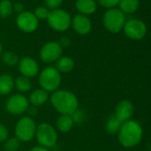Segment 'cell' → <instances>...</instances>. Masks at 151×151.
<instances>
[{
	"mask_svg": "<svg viewBox=\"0 0 151 151\" xmlns=\"http://www.w3.org/2000/svg\"><path fill=\"white\" fill-rule=\"evenodd\" d=\"M52 107L60 115L71 116L78 109V100L73 93L67 90H57L51 95Z\"/></svg>",
	"mask_w": 151,
	"mask_h": 151,
	"instance_id": "6da1fadb",
	"label": "cell"
},
{
	"mask_svg": "<svg viewBox=\"0 0 151 151\" xmlns=\"http://www.w3.org/2000/svg\"><path fill=\"white\" fill-rule=\"evenodd\" d=\"M143 132L139 123L129 120L123 123L118 132V140L124 147H132L138 145L142 139Z\"/></svg>",
	"mask_w": 151,
	"mask_h": 151,
	"instance_id": "7a4b0ae2",
	"label": "cell"
},
{
	"mask_svg": "<svg viewBox=\"0 0 151 151\" xmlns=\"http://www.w3.org/2000/svg\"><path fill=\"white\" fill-rule=\"evenodd\" d=\"M38 81L41 89L45 90L47 93H53L58 90L60 85V73L56 69L55 67H47L41 71L38 78Z\"/></svg>",
	"mask_w": 151,
	"mask_h": 151,
	"instance_id": "3957f363",
	"label": "cell"
},
{
	"mask_svg": "<svg viewBox=\"0 0 151 151\" xmlns=\"http://www.w3.org/2000/svg\"><path fill=\"white\" fill-rule=\"evenodd\" d=\"M37 131V125L35 121L29 116L22 117L15 125V137L22 142H27L31 140Z\"/></svg>",
	"mask_w": 151,
	"mask_h": 151,
	"instance_id": "277c9868",
	"label": "cell"
},
{
	"mask_svg": "<svg viewBox=\"0 0 151 151\" xmlns=\"http://www.w3.org/2000/svg\"><path fill=\"white\" fill-rule=\"evenodd\" d=\"M125 23L124 14L116 8L109 9L103 15V24L111 33H118Z\"/></svg>",
	"mask_w": 151,
	"mask_h": 151,
	"instance_id": "5b68a950",
	"label": "cell"
},
{
	"mask_svg": "<svg viewBox=\"0 0 151 151\" xmlns=\"http://www.w3.org/2000/svg\"><path fill=\"white\" fill-rule=\"evenodd\" d=\"M35 136L40 146L47 148L53 147L58 139V134L55 128L47 123H42L37 127Z\"/></svg>",
	"mask_w": 151,
	"mask_h": 151,
	"instance_id": "8992f818",
	"label": "cell"
},
{
	"mask_svg": "<svg viewBox=\"0 0 151 151\" xmlns=\"http://www.w3.org/2000/svg\"><path fill=\"white\" fill-rule=\"evenodd\" d=\"M49 26L56 31H65L71 25V17L69 14L62 9L52 10L47 17Z\"/></svg>",
	"mask_w": 151,
	"mask_h": 151,
	"instance_id": "52a82bcc",
	"label": "cell"
},
{
	"mask_svg": "<svg viewBox=\"0 0 151 151\" xmlns=\"http://www.w3.org/2000/svg\"><path fill=\"white\" fill-rule=\"evenodd\" d=\"M124 32L125 36L132 40L142 39L147 33V27L145 23L138 19H131L124 25Z\"/></svg>",
	"mask_w": 151,
	"mask_h": 151,
	"instance_id": "ba28073f",
	"label": "cell"
},
{
	"mask_svg": "<svg viewBox=\"0 0 151 151\" xmlns=\"http://www.w3.org/2000/svg\"><path fill=\"white\" fill-rule=\"evenodd\" d=\"M62 54V47L58 42L51 41L45 44L39 52L40 59L45 63L57 61Z\"/></svg>",
	"mask_w": 151,
	"mask_h": 151,
	"instance_id": "9c48e42d",
	"label": "cell"
},
{
	"mask_svg": "<svg viewBox=\"0 0 151 151\" xmlns=\"http://www.w3.org/2000/svg\"><path fill=\"white\" fill-rule=\"evenodd\" d=\"M29 101L21 93L13 94L6 103V109L12 115H21L28 110Z\"/></svg>",
	"mask_w": 151,
	"mask_h": 151,
	"instance_id": "30bf717a",
	"label": "cell"
},
{
	"mask_svg": "<svg viewBox=\"0 0 151 151\" xmlns=\"http://www.w3.org/2000/svg\"><path fill=\"white\" fill-rule=\"evenodd\" d=\"M16 24L18 28L26 33L34 32L38 27V20L33 13L24 11L17 16Z\"/></svg>",
	"mask_w": 151,
	"mask_h": 151,
	"instance_id": "8fae6325",
	"label": "cell"
},
{
	"mask_svg": "<svg viewBox=\"0 0 151 151\" xmlns=\"http://www.w3.org/2000/svg\"><path fill=\"white\" fill-rule=\"evenodd\" d=\"M19 71L26 78H34L38 74L39 67L37 60L31 57H24L19 61Z\"/></svg>",
	"mask_w": 151,
	"mask_h": 151,
	"instance_id": "7c38bea8",
	"label": "cell"
},
{
	"mask_svg": "<svg viewBox=\"0 0 151 151\" xmlns=\"http://www.w3.org/2000/svg\"><path fill=\"white\" fill-rule=\"evenodd\" d=\"M71 25L74 30L79 35H87L92 29L91 21L87 16L83 14H77L71 20Z\"/></svg>",
	"mask_w": 151,
	"mask_h": 151,
	"instance_id": "4fadbf2b",
	"label": "cell"
},
{
	"mask_svg": "<svg viewBox=\"0 0 151 151\" xmlns=\"http://www.w3.org/2000/svg\"><path fill=\"white\" fill-rule=\"evenodd\" d=\"M132 114H133V105L130 101L124 100L116 104L115 109V116L122 123L131 120L130 118L132 117Z\"/></svg>",
	"mask_w": 151,
	"mask_h": 151,
	"instance_id": "5bb4252c",
	"label": "cell"
},
{
	"mask_svg": "<svg viewBox=\"0 0 151 151\" xmlns=\"http://www.w3.org/2000/svg\"><path fill=\"white\" fill-rule=\"evenodd\" d=\"M76 8L80 14L87 16L95 13L97 5L94 0H77L76 1Z\"/></svg>",
	"mask_w": 151,
	"mask_h": 151,
	"instance_id": "9a60e30c",
	"label": "cell"
},
{
	"mask_svg": "<svg viewBox=\"0 0 151 151\" xmlns=\"http://www.w3.org/2000/svg\"><path fill=\"white\" fill-rule=\"evenodd\" d=\"M14 87V80L12 76L4 74L0 76V95L9 94Z\"/></svg>",
	"mask_w": 151,
	"mask_h": 151,
	"instance_id": "2e32d148",
	"label": "cell"
},
{
	"mask_svg": "<svg viewBox=\"0 0 151 151\" xmlns=\"http://www.w3.org/2000/svg\"><path fill=\"white\" fill-rule=\"evenodd\" d=\"M48 98H49V95L47 92H45L43 89H37L30 93L29 101L33 106L38 107V106L45 104L48 101Z\"/></svg>",
	"mask_w": 151,
	"mask_h": 151,
	"instance_id": "e0dca14e",
	"label": "cell"
},
{
	"mask_svg": "<svg viewBox=\"0 0 151 151\" xmlns=\"http://www.w3.org/2000/svg\"><path fill=\"white\" fill-rule=\"evenodd\" d=\"M75 67V62L74 60L67 56L60 57L57 61H56V69L60 73H68L70 72Z\"/></svg>",
	"mask_w": 151,
	"mask_h": 151,
	"instance_id": "ac0fdd59",
	"label": "cell"
},
{
	"mask_svg": "<svg viewBox=\"0 0 151 151\" xmlns=\"http://www.w3.org/2000/svg\"><path fill=\"white\" fill-rule=\"evenodd\" d=\"M73 124H74V122L72 120V117L71 116H68V115H60L56 121L57 129L61 132H69Z\"/></svg>",
	"mask_w": 151,
	"mask_h": 151,
	"instance_id": "d6986e66",
	"label": "cell"
},
{
	"mask_svg": "<svg viewBox=\"0 0 151 151\" xmlns=\"http://www.w3.org/2000/svg\"><path fill=\"white\" fill-rule=\"evenodd\" d=\"M118 5L120 7L119 10L124 14H133L138 10L139 1V0H120Z\"/></svg>",
	"mask_w": 151,
	"mask_h": 151,
	"instance_id": "ffe728a7",
	"label": "cell"
},
{
	"mask_svg": "<svg viewBox=\"0 0 151 151\" xmlns=\"http://www.w3.org/2000/svg\"><path fill=\"white\" fill-rule=\"evenodd\" d=\"M123 123L114 115L108 118L106 122V130L110 134H115L119 132Z\"/></svg>",
	"mask_w": 151,
	"mask_h": 151,
	"instance_id": "44dd1931",
	"label": "cell"
},
{
	"mask_svg": "<svg viewBox=\"0 0 151 151\" xmlns=\"http://www.w3.org/2000/svg\"><path fill=\"white\" fill-rule=\"evenodd\" d=\"M14 86H16L17 90L21 93H27L31 89L32 84L29 78L23 77V76H20L14 81Z\"/></svg>",
	"mask_w": 151,
	"mask_h": 151,
	"instance_id": "7402d4cb",
	"label": "cell"
},
{
	"mask_svg": "<svg viewBox=\"0 0 151 151\" xmlns=\"http://www.w3.org/2000/svg\"><path fill=\"white\" fill-rule=\"evenodd\" d=\"M14 12V5L10 0H1L0 2V17L7 18Z\"/></svg>",
	"mask_w": 151,
	"mask_h": 151,
	"instance_id": "603a6c76",
	"label": "cell"
},
{
	"mask_svg": "<svg viewBox=\"0 0 151 151\" xmlns=\"http://www.w3.org/2000/svg\"><path fill=\"white\" fill-rule=\"evenodd\" d=\"M2 61L7 66H14L19 62L18 55L13 52H5L1 54Z\"/></svg>",
	"mask_w": 151,
	"mask_h": 151,
	"instance_id": "cb8c5ba5",
	"label": "cell"
},
{
	"mask_svg": "<svg viewBox=\"0 0 151 151\" xmlns=\"http://www.w3.org/2000/svg\"><path fill=\"white\" fill-rule=\"evenodd\" d=\"M21 141L16 137H12L5 141L4 147L6 151H17L20 147Z\"/></svg>",
	"mask_w": 151,
	"mask_h": 151,
	"instance_id": "d4e9b609",
	"label": "cell"
},
{
	"mask_svg": "<svg viewBox=\"0 0 151 151\" xmlns=\"http://www.w3.org/2000/svg\"><path fill=\"white\" fill-rule=\"evenodd\" d=\"M33 14H35V16L37 18L38 21L39 20H46L50 14V11L46 6H38L35 9Z\"/></svg>",
	"mask_w": 151,
	"mask_h": 151,
	"instance_id": "484cf974",
	"label": "cell"
},
{
	"mask_svg": "<svg viewBox=\"0 0 151 151\" xmlns=\"http://www.w3.org/2000/svg\"><path fill=\"white\" fill-rule=\"evenodd\" d=\"M99 5H101L102 7H105V8H108V9H112V8H115L120 0H97Z\"/></svg>",
	"mask_w": 151,
	"mask_h": 151,
	"instance_id": "4316f807",
	"label": "cell"
},
{
	"mask_svg": "<svg viewBox=\"0 0 151 151\" xmlns=\"http://www.w3.org/2000/svg\"><path fill=\"white\" fill-rule=\"evenodd\" d=\"M71 117H72V120L74 123H77V124H79V123H82L85 119V113L80 110V109H77L72 115H71Z\"/></svg>",
	"mask_w": 151,
	"mask_h": 151,
	"instance_id": "83f0119b",
	"label": "cell"
},
{
	"mask_svg": "<svg viewBox=\"0 0 151 151\" xmlns=\"http://www.w3.org/2000/svg\"><path fill=\"white\" fill-rule=\"evenodd\" d=\"M45 2L48 9L55 10V9H58L61 6L63 0H45Z\"/></svg>",
	"mask_w": 151,
	"mask_h": 151,
	"instance_id": "f1b7e54d",
	"label": "cell"
},
{
	"mask_svg": "<svg viewBox=\"0 0 151 151\" xmlns=\"http://www.w3.org/2000/svg\"><path fill=\"white\" fill-rule=\"evenodd\" d=\"M8 139V130L7 128L0 124V142H5Z\"/></svg>",
	"mask_w": 151,
	"mask_h": 151,
	"instance_id": "f546056e",
	"label": "cell"
},
{
	"mask_svg": "<svg viewBox=\"0 0 151 151\" xmlns=\"http://www.w3.org/2000/svg\"><path fill=\"white\" fill-rule=\"evenodd\" d=\"M14 11L17 12L18 14H21L22 12H24V6L22 3L21 2H17L14 5Z\"/></svg>",
	"mask_w": 151,
	"mask_h": 151,
	"instance_id": "4dcf8cb0",
	"label": "cell"
},
{
	"mask_svg": "<svg viewBox=\"0 0 151 151\" xmlns=\"http://www.w3.org/2000/svg\"><path fill=\"white\" fill-rule=\"evenodd\" d=\"M29 151H50L47 147H42V146H35L32 148H30Z\"/></svg>",
	"mask_w": 151,
	"mask_h": 151,
	"instance_id": "1f68e13d",
	"label": "cell"
},
{
	"mask_svg": "<svg viewBox=\"0 0 151 151\" xmlns=\"http://www.w3.org/2000/svg\"><path fill=\"white\" fill-rule=\"evenodd\" d=\"M60 45V46L62 47V46H68V44H69V39L68 38H67V37H63V38H61V40H60V42L59 43Z\"/></svg>",
	"mask_w": 151,
	"mask_h": 151,
	"instance_id": "d6a6232c",
	"label": "cell"
},
{
	"mask_svg": "<svg viewBox=\"0 0 151 151\" xmlns=\"http://www.w3.org/2000/svg\"><path fill=\"white\" fill-rule=\"evenodd\" d=\"M2 52H3V47H2V45L0 43V55L2 54Z\"/></svg>",
	"mask_w": 151,
	"mask_h": 151,
	"instance_id": "836d02e7",
	"label": "cell"
}]
</instances>
